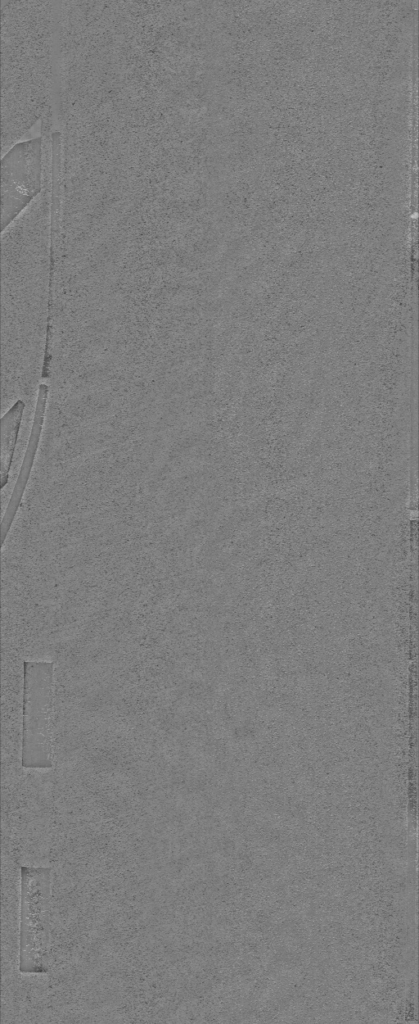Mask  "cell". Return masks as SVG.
<instances>
[{"label": "cell", "mask_w": 419, "mask_h": 1024, "mask_svg": "<svg viewBox=\"0 0 419 1024\" xmlns=\"http://www.w3.org/2000/svg\"><path fill=\"white\" fill-rule=\"evenodd\" d=\"M52 185L1 231V382L3 404L38 399L51 306Z\"/></svg>", "instance_id": "1"}, {"label": "cell", "mask_w": 419, "mask_h": 1024, "mask_svg": "<svg viewBox=\"0 0 419 1024\" xmlns=\"http://www.w3.org/2000/svg\"><path fill=\"white\" fill-rule=\"evenodd\" d=\"M54 663L25 661L21 763L26 768H50Z\"/></svg>", "instance_id": "2"}, {"label": "cell", "mask_w": 419, "mask_h": 1024, "mask_svg": "<svg viewBox=\"0 0 419 1024\" xmlns=\"http://www.w3.org/2000/svg\"><path fill=\"white\" fill-rule=\"evenodd\" d=\"M1 230L10 224L44 186L43 138L15 144L1 163Z\"/></svg>", "instance_id": "3"}, {"label": "cell", "mask_w": 419, "mask_h": 1024, "mask_svg": "<svg viewBox=\"0 0 419 1024\" xmlns=\"http://www.w3.org/2000/svg\"><path fill=\"white\" fill-rule=\"evenodd\" d=\"M49 895L48 870L25 869L22 872L21 967L26 970L40 965L47 946Z\"/></svg>", "instance_id": "4"}, {"label": "cell", "mask_w": 419, "mask_h": 1024, "mask_svg": "<svg viewBox=\"0 0 419 1024\" xmlns=\"http://www.w3.org/2000/svg\"><path fill=\"white\" fill-rule=\"evenodd\" d=\"M47 394L48 388L45 383H42L39 388L37 404L35 406L34 417L32 428L29 436L28 445L26 448L25 456L20 468V472L14 486L13 492L10 497V501L6 508L5 514L1 520V547L5 542L7 534L11 528L14 517L20 506L30 473L35 459L36 451L38 448L47 407Z\"/></svg>", "instance_id": "5"}, {"label": "cell", "mask_w": 419, "mask_h": 1024, "mask_svg": "<svg viewBox=\"0 0 419 1024\" xmlns=\"http://www.w3.org/2000/svg\"><path fill=\"white\" fill-rule=\"evenodd\" d=\"M25 408V403L23 401H18L1 417V489H3L8 482L9 471Z\"/></svg>", "instance_id": "6"}]
</instances>
